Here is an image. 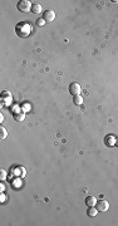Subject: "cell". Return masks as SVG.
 I'll list each match as a JSON object with an SVG mask.
<instances>
[{"mask_svg":"<svg viewBox=\"0 0 118 226\" xmlns=\"http://www.w3.org/2000/svg\"><path fill=\"white\" fill-rule=\"evenodd\" d=\"M96 207H97L98 212H107V211L109 210V202L106 201V200H103V199H101L99 201H97Z\"/></svg>","mask_w":118,"mask_h":226,"instance_id":"obj_4","label":"cell"},{"mask_svg":"<svg viewBox=\"0 0 118 226\" xmlns=\"http://www.w3.org/2000/svg\"><path fill=\"white\" fill-rule=\"evenodd\" d=\"M11 102H13V96H11V93L9 92V91H3L1 92V107L4 106H10L11 104Z\"/></svg>","mask_w":118,"mask_h":226,"instance_id":"obj_3","label":"cell"},{"mask_svg":"<svg viewBox=\"0 0 118 226\" xmlns=\"http://www.w3.org/2000/svg\"><path fill=\"white\" fill-rule=\"evenodd\" d=\"M116 147H118V137H116Z\"/></svg>","mask_w":118,"mask_h":226,"instance_id":"obj_21","label":"cell"},{"mask_svg":"<svg viewBox=\"0 0 118 226\" xmlns=\"http://www.w3.org/2000/svg\"><path fill=\"white\" fill-rule=\"evenodd\" d=\"M81 92H82V87L77 82H73L69 84V93L72 96H78V94H81Z\"/></svg>","mask_w":118,"mask_h":226,"instance_id":"obj_5","label":"cell"},{"mask_svg":"<svg viewBox=\"0 0 118 226\" xmlns=\"http://www.w3.org/2000/svg\"><path fill=\"white\" fill-rule=\"evenodd\" d=\"M13 186H14V188L21 187V180H20V178H15V180L13 181Z\"/></svg>","mask_w":118,"mask_h":226,"instance_id":"obj_15","label":"cell"},{"mask_svg":"<svg viewBox=\"0 0 118 226\" xmlns=\"http://www.w3.org/2000/svg\"><path fill=\"white\" fill-rule=\"evenodd\" d=\"M31 6H33V3L29 1V0H20L18 3V10L21 13L31 11Z\"/></svg>","mask_w":118,"mask_h":226,"instance_id":"obj_2","label":"cell"},{"mask_svg":"<svg viewBox=\"0 0 118 226\" xmlns=\"http://www.w3.org/2000/svg\"><path fill=\"white\" fill-rule=\"evenodd\" d=\"M31 13H33V14H40V13H43V8H41V5H40L39 3H34V4H33Z\"/></svg>","mask_w":118,"mask_h":226,"instance_id":"obj_8","label":"cell"},{"mask_svg":"<svg viewBox=\"0 0 118 226\" xmlns=\"http://www.w3.org/2000/svg\"><path fill=\"white\" fill-rule=\"evenodd\" d=\"M30 104H29V103H28V102H25V103H23V104H21V112H24V113H28V112H29L30 111Z\"/></svg>","mask_w":118,"mask_h":226,"instance_id":"obj_13","label":"cell"},{"mask_svg":"<svg viewBox=\"0 0 118 226\" xmlns=\"http://www.w3.org/2000/svg\"><path fill=\"white\" fill-rule=\"evenodd\" d=\"M83 102H84V99H83V97L81 96V94H78V96H73V103L75 106H82Z\"/></svg>","mask_w":118,"mask_h":226,"instance_id":"obj_12","label":"cell"},{"mask_svg":"<svg viewBox=\"0 0 118 226\" xmlns=\"http://www.w3.org/2000/svg\"><path fill=\"white\" fill-rule=\"evenodd\" d=\"M0 131H1V136H0V138H1V139H5V138H6V136H8V131L4 128L3 126L0 127Z\"/></svg>","mask_w":118,"mask_h":226,"instance_id":"obj_16","label":"cell"},{"mask_svg":"<svg viewBox=\"0 0 118 226\" xmlns=\"http://www.w3.org/2000/svg\"><path fill=\"white\" fill-rule=\"evenodd\" d=\"M43 19L46 21V23H51L55 19V13L54 10H51V9H48V10H45L43 13Z\"/></svg>","mask_w":118,"mask_h":226,"instance_id":"obj_6","label":"cell"},{"mask_svg":"<svg viewBox=\"0 0 118 226\" xmlns=\"http://www.w3.org/2000/svg\"><path fill=\"white\" fill-rule=\"evenodd\" d=\"M5 200H6L5 194H4V192H1V195H0V202H1V204H4V202H5Z\"/></svg>","mask_w":118,"mask_h":226,"instance_id":"obj_18","label":"cell"},{"mask_svg":"<svg viewBox=\"0 0 118 226\" xmlns=\"http://www.w3.org/2000/svg\"><path fill=\"white\" fill-rule=\"evenodd\" d=\"M3 121H4V116L0 114V122H3Z\"/></svg>","mask_w":118,"mask_h":226,"instance_id":"obj_20","label":"cell"},{"mask_svg":"<svg viewBox=\"0 0 118 226\" xmlns=\"http://www.w3.org/2000/svg\"><path fill=\"white\" fill-rule=\"evenodd\" d=\"M0 190H1V192L5 191V185H4V181H1V185H0Z\"/></svg>","mask_w":118,"mask_h":226,"instance_id":"obj_19","label":"cell"},{"mask_svg":"<svg viewBox=\"0 0 118 226\" xmlns=\"http://www.w3.org/2000/svg\"><path fill=\"white\" fill-rule=\"evenodd\" d=\"M112 3H116V4H118V0H112Z\"/></svg>","mask_w":118,"mask_h":226,"instance_id":"obj_22","label":"cell"},{"mask_svg":"<svg viewBox=\"0 0 118 226\" xmlns=\"http://www.w3.org/2000/svg\"><path fill=\"white\" fill-rule=\"evenodd\" d=\"M45 23H46V21L44 20L43 18H38L36 20H35V25H36V26H44Z\"/></svg>","mask_w":118,"mask_h":226,"instance_id":"obj_14","label":"cell"},{"mask_svg":"<svg viewBox=\"0 0 118 226\" xmlns=\"http://www.w3.org/2000/svg\"><path fill=\"white\" fill-rule=\"evenodd\" d=\"M0 173H1V175H0V180H1V181H5V178H6V171H5V170H0Z\"/></svg>","mask_w":118,"mask_h":226,"instance_id":"obj_17","label":"cell"},{"mask_svg":"<svg viewBox=\"0 0 118 226\" xmlns=\"http://www.w3.org/2000/svg\"><path fill=\"white\" fill-rule=\"evenodd\" d=\"M31 30H33V28L30 25V23H28V21H20L15 26V33L18 34V36L23 38V39L29 36L31 34Z\"/></svg>","mask_w":118,"mask_h":226,"instance_id":"obj_1","label":"cell"},{"mask_svg":"<svg viewBox=\"0 0 118 226\" xmlns=\"http://www.w3.org/2000/svg\"><path fill=\"white\" fill-rule=\"evenodd\" d=\"M104 143H106V146H108V147H113V146H116V137L113 134L106 136Z\"/></svg>","mask_w":118,"mask_h":226,"instance_id":"obj_7","label":"cell"},{"mask_svg":"<svg viewBox=\"0 0 118 226\" xmlns=\"http://www.w3.org/2000/svg\"><path fill=\"white\" fill-rule=\"evenodd\" d=\"M86 205L89 207V206H96V204H97V199L94 196H87L86 197Z\"/></svg>","mask_w":118,"mask_h":226,"instance_id":"obj_9","label":"cell"},{"mask_svg":"<svg viewBox=\"0 0 118 226\" xmlns=\"http://www.w3.org/2000/svg\"><path fill=\"white\" fill-rule=\"evenodd\" d=\"M87 214H88V216H91V217H94V216H97V215H98L97 207H96V206H89V207H88V210H87Z\"/></svg>","mask_w":118,"mask_h":226,"instance_id":"obj_10","label":"cell"},{"mask_svg":"<svg viewBox=\"0 0 118 226\" xmlns=\"http://www.w3.org/2000/svg\"><path fill=\"white\" fill-rule=\"evenodd\" d=\"M13 118H14V121H16V122H23L25 119V113L24 112L15 113V114H13Z\"/></svg>","mask_w":118,"mask_h":226,"instance_id":"obj_11","label":"cell"}]
</instances>
